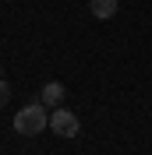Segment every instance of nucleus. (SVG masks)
Listing matches in <instances>:
<instances>
[{
    "label": "nucleus",
    "mask_w": 152,
    "mask_h": 155,
    "mask_svg": "<svg viewBox=\"0 0 152 155\" xmlns=\"http://www.w3.org/2000/svg\"><path fill=\"white\" fill-rule=\"evenodd\" d=\"M0 78H4V64H0Z\"/></svg>",
    "instance_id": "nucleus-6"
},
{
    "label": "nucleus",
    "mask_w": 152,
    "mask_h": 155,
    "mask_svg": "<svg viewBox=\"0 0 152 155\" xmlns=\"http://www.w3.org/2000/svg\"><path fill=\"white\" fill-rule=\"evenodd\" d=\"M88 7H92V14L99 21H106V18L117 14V0H88Z\"/></svg>",
    "instance_id": "nucleus-4"
},
{
    "label": "nucleus",
    "mask_w": 152,
    "mask_h": 155,
    "mask_svg": "<svg viewBox=\"0 0 152 155\" xmlns=\"http://www.w3.org/2000/svg\"><path fill=\"white\" fill-rule=\"evenodd\" d=\"M50 127V109L43 106V102H29V106H21L18 113H14V130H18L21 137H36L43 134Z\"/></svg>",
    "instance_id": "nucleus-1"
},
{
    "label": "nucleus",
    "mask_w": 152,
    "mask_h": 155,
    "mask_svg": "<svg viewBox=\"0 0 152 155\" xmlns=\"http://www.w3.org/2000/svg\"><path fill=\"white\" fill-rule=\"evenodd\" d=\"M39 102H43L46 109L64 106V85H60V81H46V85H43V92H39Z\"/></svg>",
    "instance_id": "nucleus-3"
},
{
    "label": "nucleus",
    "mask_w": 152,
    "mask_h": 155,
    "mask_svg": "<svg viewBox=\"0 0 152 155\" xmlns=\"http://www.w3.org/2000/svg\"><path fill=\"white\" fill-rule=\"evenodd\" d=\"M50 130H53L57 137H78L81 124H78V116L67 106H57V109H50Z\"/></svg>",
    "instance_id": "nucleus-2"
},
{
    "label": "nucleus",
    "mask_w": 152,
    "mask_h": 155,
    "mask_svg": "<svg viewBox=\"0 0 152 155\" xmlns=\"http://www.w3.org/2000/svg\"><path fill=\"white\" fill-rule=\"evenodd\" d=\"M7 99H11V85L4 81V78H0V109L7 106Z\"/></svg>",
    "instance_id": "nucleus-5"
}]
</instances>
